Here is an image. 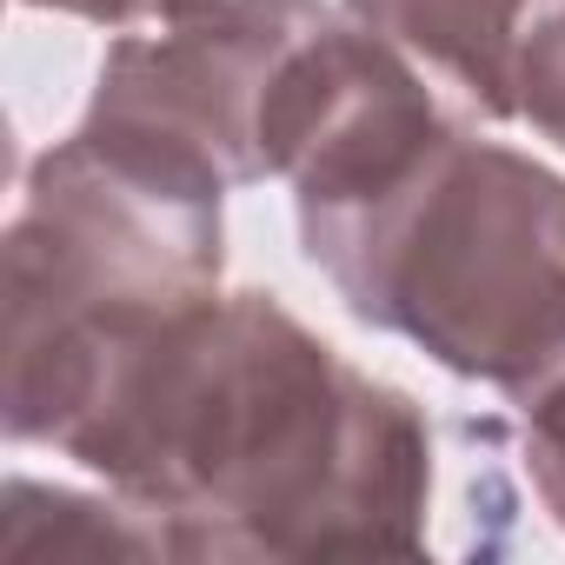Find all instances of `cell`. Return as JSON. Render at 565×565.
<instances>
[{
  "instance_id": "1",
  "label": "cell",
  "mask_w": 565,
  "mask_h": 565,
  "mask_svg": "<svg viewBox=\"0 0 565 565\" xmlns=\"http://www.w3.org/2000/svg\"><path fill=\"white\" fill-rule=\"evenodd\" d=\"M8 433L100 472L160 558L426 552V413L273 294H213L100 340Z\"/></svg>"
},
{
  "instance_id": "2",
  "label": "cell",
  "mask_w": 565,
  "mask_h": 565,
  "mask_svg": "<svg viewBox=\"0 0 565 565\" xmlns=\"http://www.w3.org/2000/svg\"><path fill=\"white\" fill-rule=\"evenodd\" d=\"M294 206L347 313L446 373L525 393L565 353V180L552 167L439 120Z\"/></svg>"
},
{
  "instance_id": "3",
  "label": "cell",
  "mask_w": 565,
  "mask_h": 565,
  "mask_svg": "<svg viewBox=\"0 0 565 565\" xmlns=\"http://www.w3.org/2000/svg\"><path fill=\"white\" fill-rule=\"evenodd\" d=\"M220 193L213 173L87 120L34 160L8 226V419L100 340L220 294Z\"/></svg>"
},
{
  "instance_id": "4",
  "label": "cell",
  "mask_w": 565,
  "mask_h": 565,
  "mask_svg": "<svg viewBox=\"0 0 565 565\" xmlns=\"http://www.w3.org/2000/svg\"><path fill=\"white\" fill-rule=\"evenodd\" d=\"M320 21V0H246L226 14L173 21L167 34L114 41L100 61L87 127L186 160L220 186L266 180L279 81H287L294 47Z\"/></svg>"
},
{
  "instance_id": "5",
  "label": "cell",
  "mask_w": 565,
  "mask_h": 565,
  "mask_svg": "<svg viewBox=\"0 0 565 565\" xmlns=\"http://www.w3.org/2000/svg\"><path fill=\"white\" fill-rule=\"evenodd\" d=\"M347 14L399 47L472 120H512V61L525 0H347Z\"/></svg>"
},
{
  "instance_id": "6",
  "label": "cell",
  "mask_w": 565,
  "mask_h": 565,
  "mask_svg": "<svg viewBox=\"0 0 565 565\" xmlns=\"http://www.w3.org/2000/svg\"><path fill=\"white\" fill-rule=\"evenodd\" d=\"M47 492V486H41ZM54 519H41V499L28 492V479L8 486V525H0V565H67V558H160L153 525L134 505H107V499H74V492H47Z\"/></svg>"
},
{
  "instance_id": "7",
  "label": "cell",
  "mask_w": 565,
  "mask_h": 565,
  "mask_svg": "<svg viewBox=\"0 0 565 565\" xmlns=\"http://www.w3.org/2000/svg\"><path fill=\"white\" fill-rule=\"evenodd\" d=\"M512 120L565 147V0H525L512 61Z\"/></svg>"
},
{
  "instance_id": "8",
  "label": "cell",
  "mask_w": 565,
  "mask_h": 565,
  "mask_svg": "<svg viewBox=\"0 0 565 565\" xmlns=\"http://www.w3.org/2000/svg\"><path fill=\"white\" fill-rule=\"evenodd\" d=\"M519 406H525V419H519V439H525V472H532V486H539V499H545V512L565 525V353L525 386V393H512Z\"/></svg>"
},
{
  "instance_id": "9",
  "label": "cell",
  "mask_w": 565,
  "mask_h": 565,
  "mask_svg": "<svg viewBox=\"0 0 565 565\" xmlns=\"http://www.w3.org/2000/svg\"><path fill=\"white\" fill-rule=\"evenodd\" d=\"M21 8H54V14L100 21V28H134V21L173 28V21H180V0H21Z\"/></svg>"
}]
</instances>
